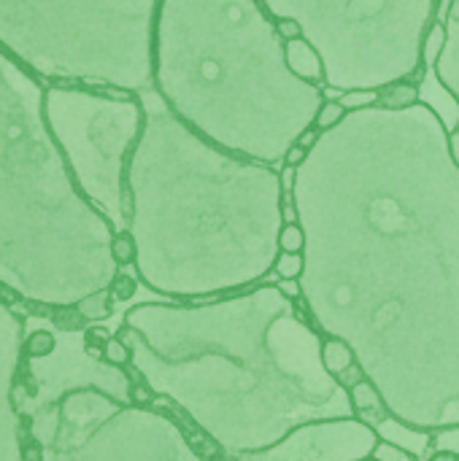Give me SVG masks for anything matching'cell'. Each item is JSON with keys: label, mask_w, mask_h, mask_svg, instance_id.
Listing matches in <instances>:
<instances>
[{"label": "cell", "mask_w": 459, "mask_h": 461, "mask_svg": "<svg viewBox=\"0 0 459 461\" xmlns=\"http://www.w3.org/2000/svg\"><path fill=\"white\" fill-rule=\"evenodd\" d=\"M127 197L135 265L165 294L252 284L273 270L281 251V173L214 146L162 100L146 103V127L127 165Z\"/></svg>", "instance_id": "obj_1"}, {"label": "cell", "mask_w": 459, "mask_h": 461, "mask_svg": "<svg viewBox=\"0 0 459 461\" xmlns=\"http://www.w3.org/2000/svg\"><path fill=\"white\" fill-rule=\"evenodd\" d=\"M151 86L206 140L265 165L284 162L325 100L289 68L262 0H162Z\"/></svg>", "instance_id": "obj_2"}, {"label": "cell", "mask_w": 459, "mask_h": 461, "mask_svg": "<svg viewBox=\"0 0 459 461\" xmlns=\"http://www.w3.org/2000/svg\"><path fill=\"white\" fill-rule=\"evenodd\" d=\"M43 92L41 78L0 49V270L38 265L111 284L116 227L76 186Z\"/></svg>", "instance_id": "obj_3"}, {"label": "cell", "mask_w": 459, "mask_h": 461, "mask_svg": "<svg viewBox=\"0 0 459 461\" xmlns=\"http://www.w3.org/2000/svg\"><path fill=\"white\" fill-rule=\"evenodd\" d=\"M162 0H0V49L35 78L143 95Z\"/></svg>", "instance_id": "obj_4"}, {"label": "cell", "mask_w": 459, "mask_h": 461, "mask_svg": "<svg viewBox=\"0 0 459 461\" xmlns=\"http://www.w3.org/2000/svg\"><path fill=\"white\" fill-rule=\"evenodd\" d=\"M268 14L295 19L322 54L325 86L381 92L409 81L425 62V41L441 0H262Z\"/></svg>", "instance_id": "obj_5"}, {"label": "cell", "mask_w": 459, "mask_h": 461, "mask_svg": "<svg viewBox=\"0 0 459 461\" xmlns=\"http://www.w3.org/2000/svg\"><path fill=\"white\" fill-rule=\"evenodd\" d=\"M43 111L81 194L116 230H124L130 221L127 165L146 127L141 95L49 84Z\"/></svg>", "instance_id": "obj_6"}, {"label": "cell", "mask_w": 459, "mask_h": 461, "mask_svg": "<svg viewBox=\"0 0 459 461\" xmlns=\"http://www.w3.org/2000/svg\"><path fill=\"white\" fill-rule=\"evenodd\" d=\"M444 24H446V46L430 68L438 84L452 95L459 108V0H449Z\"/></svg>", "instance_id": "obj_7"}, {"label": "cell", "mask_w": 459, "mask_h": 461, "mask_svg": "<svg viewBox=\"0 0 459 461\" xmlns=\"http://www.w3.org/2000/svg\"><path fill=\"white\" fill-rule=\"evenodd\" d=\"M287 62H289V68L300 78L325 86V62H322V54L306 38L287 41Z\"/></svg>", "instance_id": "obj_8"}, {"label": "cell", "mask_w": 459, "mask_h": 461, "mask_svg": "<svg viewBox=\"0 0 459 461\" xmlns=\"http://www.w3.org/2000/svg\"><path fill=\"white\" fill-rule=\"evenodd\" d=\"M352 405H354V411H357L368 424H373V427H381V424L387 421L384 400L379 397L376 386L368 384V381H363V384H357V386L352 389Z\"/></svg>", "instance_id": "obj_9"}, {"label": "cell", "mask_w": 459, "mask_h": 461, "mask_svg": "<svg viewBox=\"0 0 459 461\" xmlns=\"http://www.w3.org/2000/svg\"><path fill=\"white\" fill-rule=\"evenodd\" d=\"M322 365L330 375H341L344 370H349L354 365V351L349 348V343L338 340V338H327L322 340Z\"/></svg>", "instance_id": "obj_10"}, {"label": "cell", "mask_w": 459, "mask_h": 461, "mask_svg": "<svg viewBox=\"0 0 459 461\" xmlns=\"http://www.w3.org/2000/svg\"><path fill=\"white\" fill-rule=\"evenodd\" d=\"M419 103V84L414 81H398L387 89L379 92V103L376 105H384V108H411Z\"/></svg>", "instance_id": "obj_11"}, {"label": "cell", "mask_w": 459, "mask_h": 461, "mask_svg": "<svg viewBox=\"0 0 459 461\" xmlns=\"http://www.w3.org/2000/svg\"><path fill=\"white\" fill-rule=\"evenodd\" d=\"M78 313L87 319V321H100V319H108L114 313V294L108 289H97V292H89L87 297L78 300Z\"/></svg>", "instance_id": "obj_12"}, {"label": "cell", "mask_w": 459, "mask_h": 461, "mask_svg": "<svg viewBox=\"0 0 459 461\" xmlns=\"http://www.w3.org/2000/svg\"><path fill=\"white\" fill-rule=\"evenodd\" d=\"M111 259L116 262V267H127V265L138 262V240L127 227L114 232V238H111Z\"/></svg>", "instance_id": "obj_13"}, {"label": "cell", "mask_w": 459, "mask_h": 461, "mask_svg": "<svg viewBox=\"0 0 459 461\" xmlns=\"http://www.w3.org/2000/svg\"><path fill=\"white\" fill-rule=\"evenodd\" d=\"M273 270L281 281H300L303 273H306V257L303 254H287V251H279L276 262H273Z\"/></svg>", "instance_id": "obj_14"}, {"label": "cell", "mask_w": 459, "mask_h": 461, "mask_svg": "<svg viewBox=\"0 0 459 461\" xmlns=\"http://www.w3.org/2000/svg\"><path fill=\"white\" fill-rule=\"evenodd\" d=\"M349 108L341 103V100H322L319 111H317V119H314V127L317 130H333L335 124H341L346 119Z\"/></svg>", "instance_id": "obj_15"}, {"label": "cell", "mask_w": 459, "mask_h": 461, "mask_svg": "<svg viewBox=\"0 0 459 461\" xmlns=\"http://www.w3.org/2000/svg\"><path fill=\"white\" fill-rule=\"evenodd\" d=\"M279 249L287 251V254H303L306 251V230L300 227V221L281 227V232H279Z\"/></svg>", "instance_id": "obj_16"}, {"label": "cell", "mask_w": 459, "mask_h": 461, "mask_svg": "<svg viewBox=\"0 0 459 461\" xmlns=\"http://www.w3.org/2000/svg\"><path fill=\"white\" fill-rule=\"evenodd\" d=\"M444 46H446V24L436 19L433 27H430V32H427V41H425V62L433 65L441 57Z\"/></svg>", "instance_id": "obj_17"}, {"label": "cell", "mask_w": 459, "mask_h": 461, "mask_svg": "<svg viewBox=\"0 0 459 461\" xmlns=\"http://www.w3.org/2000/svg\"><path fill=\"white\" fill-rule=\"evenodd\" d=\"M108 292L114 294V300H116V303H127V300H133V297H135V292H138V281H135L130 273H116V276L111 278V284H108Z\"/></svg>", "instance_id": "obj_18"}, {"label": "cell", "mask_w": 459, "mask_h": 461, "mask_svg": "<svg viewBox=\"0 0 459 461\" xmlns=\"http://www.w3.org/2000/svg\"><path fill=\"white\" fill-rule=\"evenodd\" d=\"M54 348H57V340H54V335L46 332V330L32 332V335L27 338V343H24V354H27V357H49Z\"/></svg>", "instance_id": "obj_19"}, {"label": "cell", "mask_w": 459, "mask_h": 461, "mask_svg": "<svg viewBox=\"0 0 459 461\" xmlns=\"http://www.w3.org/2000/svg\"><path fill=\"white\" fill-rule=\"evenodd\" d=\"M341 103L349 111H363V108H371V105L379 103V92H373V89H352V92L341 95Z\"/></svg>", "instance_id": "obj_20"}, {"label": "cell", "mask_w": 459, "mask_h": 461, "mask_svg": "<svg viewBox=\"0 0 459 461\" xmlns=\"http://www.w3.org/2000/svg\"><path fill=\"white\" fill-rule=\"evenodd\" d=\"M373 461H417V454L406 451V448L398 446V443L381 440V443L373 448Z\"/></svg>", "instance_id": "obj_21"}, {"label": "cell", "mask_w": 459, "mask_h": 461, "mask_svg": "<svg viewBox=\"0 0 459 461\" xmlns=\"http://www.w3.org/2000/svg\"><path fill=\"white\" fill-rule=\"evenodd\" d=\"M108 340H111V332H108L106 327H89V330L84 332V348H87V354H92V357H103Z\"/></svg>", "instance_id": "obj_22"}, {"label": "cell", "mask_w": 459, "mask_h": 461, "mask_svg": "<svg viewBox=\"0 0 459 461\" xmlns=\"http://www.w3.org/2000/svg\"><path fill=\"white\" fill-rule=\"evenodd\" d=\"M103 359L114 367H127L130 365V348L122 343V338H111L106 343V351H103Z\"/></svg>", "instance_id": "obj_23"}, {"label": "cell", "mask_w": 459, "mask_h": 461, "mask_svg": "<svg viewBox=\"0 0 459 461\" xmlns=\"http://www.w3.org/2000/svg\"><path fill=\"white\" fill-rule=\"evenodd\" d=\"M84 316L78 313V308H68V311H57L54 313V324L65 332H73V330H81L84 327Z\"/></svg>", "instance_id": "obj_24"}, {"label": "cell", "mask_w": 459, "mask_h": 461, "mask_svg": "<svg viewBox=\"0 0 459 461\" xmlns=\"http://www.w3.org/2000/svg\"><path fill=\"white\" fill-rule=\"evenodd\" d=\"M130 400L135 402V405H151L154 402V392L149 389V384L143 381V378H135L133 384H130Z\"/></svg>", "instance_id": "obj_25"}, {"label": "cell", "mask_w": 459, "mask_h": 461, "mask_svg": "<svg viewBox=\"0 0 459 461\" xmlns=\"http://www.w3.org/2000/svg\"><path fill=\"white\" fill-rule=\"evenodd\" d=\"M338 381H341V386H344V389H354L357 384H363V381H365V373H363V367L354 362L349 370H344V373L338 375Z\"/></svg>", "instance_id": "obj_26"}, {"label": "cell", "mask_w": 459, "mask_h": 461, "mask_svg": "<svg viewBox=\"0 0 459 461\" xmlns=\"http://www.w3.org/2000/svg\"><path fill=\"white\" fill-rule=\"evenodd\" d=\"M306 157H308V151H306L303 146H298V143H295V146L284 154V162H281V165H284L287 170H298V167L306 162Z\"/></svg>", "instance_id": "obj_27"}, {"label": "cell", "mask_w": 459, "mask_h": 461, "mask_svg": "<svg viewBox=\"0 0 459 461\" xmlns=\"http://www.w3.org/2000/svg\"><path fill=\"white\" fill-rule=\"evenodd\" d=\"M276 27H279V35H281L284 41L303 38V30H300V24H298L295 19H281V22H276Z\"/></svg>", "instance_id": "obj_28"}, {"label": "cell", "mask_w": 459, "mask_h": 461, "mask_svg": "<svg viewBox=\"0 0 459 461\" xmlns=\"http://www.w3.org/2000/svg\"><path fill=\"white\" fill-rule=\"evenodd\" d=\"M319 138H322V130H317V127H308L300 138H298V146H303L306 151H311L317 143H319Z\"/></svg>", "instance_id": "obj_29"}, {"label": "cell", "mask_w": 459, "mask_h": 461, "mask_svg": "<svg viewBox=\"0 0 459 461\" xmlns=\"http://www.w3.org/2000/svg\"><path fill=\"white\" fill-rule=\"evenodd\" d=\"M276 289H279L287 300H292V303H295L298 297H303V286H300L298 281H281Z\"/></svg>", "instance_id": "obj_30"}, {"label": "cell", "mask_w": 459, "mask_h": 461, "mask_svg": "<svg viewBox=\"0 0 459 461\" xmlns=\"http://www.w3.org/2000/svg\"><path fill=\"white\" fill-rule=\"evenodd\" d=\"M427 461H459V454L457 451H452V448H444V451L430 454V459Z\"/></svg>", "instance_id": "obj_31"}, {"label": "cell", "mask_w": 459, "mask_h": 461, "mask_svg": "<svg viewBox=\"0 0 459 461\" xmlns=\"http://www.w3.org/2000/svg\"><path fill=\"white\" fill-rule=\"evenodd\" d=\"M449 149H452V157L459 165V127L457 130H449Z\"/></svg>", "instance_id": "obj_32"}]
</instances>
